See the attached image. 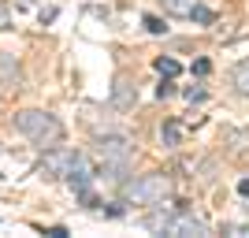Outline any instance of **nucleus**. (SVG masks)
<instances>
[{
  "label": "nucleus",
  "instance_id": "17",
  "mask_svg": "<svg viewBox=\"0 0 249 238\" xmlns=\"http://www.w3.org/2000/svg\"><path fill=\"white\" fill-rule=\"evenodd\" d=\"M175 93V86H171V78H164V82L156 86V97H160V101H164V97H171Z\"/></svg>",
  "mask_w": 249,
  "mask_h": 238
},
{
  "label": "nucleus",
  "instance_id": "22",
  "mask_svg": "<svg viewBox=\"0 0 249 238\" xmlns=\"http://www.w3.org/2000/svg\"><path fill=\"white\" fill-rule=\"evenodd\" d=\"M238 194H242V197H249V179H238Z\"/></svg>",
  "mask_w": 249,
  "mask_h": 238
},
{
  "label": "nucleus",
  "instance_id": "3",
  "mask_svg": "<svg viewBox=\"0 0 249 238\" xmlns=\"http://www.w3.org/2000/svg\"><path fill=\"white\" fill-rule=\"evenodd\" d=\"M171 197V179L164 171H153V175H138L134 183L123 186V201L126 205H164Z\"/></svg>",
  "mask_w": 249,
  "mask_h": 238
},
{
  "label": "nucleus",
  "instance_id": "1",
  "mask_svg": "<svg viewBox=\"0 0 249 238\" xmlns=\"http://www.w3.org/2000/svg\"><path fill=\"white\" fill-rule=\"evenodd\" d=\"M15 130L22 138H30L34 145L41 149H52V145L63 142V123L52 112H41V108H26V112L15 115Z\"/></svg>",
  "mask_w": 249,
  "mask_h": 238
},
{
  "label": "nucleus",
  "instance_id": "4",
  "mask_svg": "<svg viewBox=\"0 0 249 238\" xmlns=\"http://www.w3.org/2000/svg\"><path fill=\"white\" fill-rule=\"evenodd\" d=\"M97 156L104 160L108 171H115V179H123V171L134 160V145L123 134H104V138H97Z\"/></svg>",
  "mask_w": 249,
  "mask_h": 238
},
{
  "label": "nucleus",
  "instance_id": "12",
  "mask_svg": "<svg viewBox=\"0 0 249 238\" xmlns=\"http://www.w3.org/2000/svg\"><path fill=\"white\" fill-rule=\"evenodd\" d=\"M227 145H231V156H246L249 153V130H234L227 138Z\"/></svg>",
  "mask_w": 249,
  "mask_h": 238
},
{
  "label": "nucleus",
  "instance_id": "6",
  "mask_svg": "<svg viewBox=\"0 0 249 238\" xmlns=\"http://www.w3.org/2000/svg\"><path fill=\"white\" fill-rule=\"evenodd\" d=\"M134 101H138V86L130 82L126 74H119L115 86H112V104L119 108V112H126V108H134Z\"/></svg>",
  "mask_w": 249,
  "mask_h": 238
},
{
  "label": "nucleus",
  "instance_id": "19",
  "mask_svg": "<svg viewBox=\"0 0 249 238\" xmlns=\"http://www.w3.org/2000/svg\"><path fill=\"white\" fill-rule=\"evenodd\" d=\"M45 235L49 238H67V227H45Z\"/></svg>",
  "mask_w": 249,
  "mask_h": 238
},
{
  "label": "nucleus",
  "instance_id": "18",
  "mask_svg": "<svg viewBox=\"0 0 249 238\" xmlns=\"http://www.w3.org/2000/svg\"><path fill=\"white\" fill-rule=\"evenodd\" d=\"M0 30H11V11L0 4Z\"/></svg>",
  "mask_w": 249,
  "mask_h": 238
},
{
  "label": "nucleus",
  "instance_id": "21",
  "mask_svg": "<svg viewBox=\"0 0 249 238\" xmlns=\"http://www.w3.org/2000/svg\"><path fill=\"white\" fill-rule=\"evenodd\" d=\"M186 101H205V90H186Z\"/></svg>",
  "mask_w": 249,
  "mask_h": 238
},
{
  "label": "nucleus",
  "instance_id": "7",
  "mask_svg": "<svg viewBox=\"0 0 249 238\" xmlns=\"http://www.w3.org/2000/svg\"><path fill=\"white\" fill-rule=\"evenodd\" d=\"M0 86H8V90H19L22 86V67L11 52H0Z\"/></svg>",
  "mask_w": 249,
  "mask_h": 238
},
{
  "label": "nucleus",
  "instance_id": "5",
  "mask_svg": "<svg viewBox=\"0 0 249 238\" xmlns=\"http://www.w3.org/2000/svg\"><path fill=\"white\" fill-rule=\"evenodd\" d=\"M78 156H82V153H74V149H60V145H52L49 153H45V171H49V175H60V179H67Z\"/></svg>",
  "mask_w": 249,
  "mask_h": 238
},
{
  "label": "nucleus",
  "instance_id": "13",
  "mask_svg": "<svg viewBox=\"0 0 249 238\" xmlns=\"http://www.w3.org/2000/svg\"><path fill=\"white\" fill-rule=\"evenodd\" d=\"M156 71L164 74V78H175L182 67H178V60H171V56H160V60H156Z\"/></svg>",
  "mask_w": 249,
  "mask_h": 238
},
{
  "label": "nucleus",
  "instance_id": "11",
  "mask_svg": "<svg viewBox=\"0 0 249 238\" xmlns=\"http://www.w3.org/2000/svg\"><path fill=\"white\" fill-rule=\"evenodd\" d=\"M160 4H164L167 15H186V19H190V11L197 8V0H160Z\"/></svg>",
  "mask_w": 249,
  "mask_h": 238
},
{
  "label": "nucleus",
  "instance_id": "16",
  "mask_svg": "<svg viewBox=\"0 0 249 238\" xmlns=\"http://www.w3.org/2000/svg\"><path fill=\"white\" fill-rule=\"evenodd\" d=\"M223 235H234V238H246L249 227H242V223H223Z\"/></svg>",
  "mask_w": 249,
  "mask_h": 238
},
{
  "label": "nucleus",
  "instance_id": "8",
  "mask_svg": "<svg viewBox=\"0 0 249 238\" xmlns=\"http://www.w3.org/2000/svg\"><path fill=\"white\" fill-rule=\"evenodd\" d=\"M67 183H71L78 194H82V190H89V183H93V167H89V160H86V156H78V160H74V167H71V175H67Z\"/></svg>",
  "mask_w": 249,
  "mask_h": 238
},
{
  "label": "nucleus",
  "instance_id": "20",
  "mask_svg": "<svg viewBox=\"0 0 249 238\" xmlns=\"http://www.w3.org/2000/svg\"><path fill=\"white\" fill-rule=\"evenodd\" d=\"M208 67H212L208 60H197V63H194V74H208Z\"/></svg>",
  "mask_w": 249,
  "mask_h": 238
},
{
  "label": "nucleus",
  "instance_id": "2",
  "mask_svg": "<svg viewBox=\"0 0 249 238\" xmlns=\"http://www.w3.org/2000/svg\"><path fill=\"white\" fill-rule=\"evenodd\" d=\"M145 227L171 238H208V223L194 212H153L145 220Z\"/></svg>",
  "mask_w": 249,
  "mask_h": 238
},
{
  "label": "nucleus",
  "instance_id": "9",
  "mask_svg": "<svg viewBox=\"0 0 249 238\" xmlns=\"http://www.w3.org/2000/svg\"><path fill=\"white\" fill-rule=\"evenodd\" d=\"M160 142H164L167 149H175V145L182 142V123H175V119H167V123L160 127Z\"/></svg>",
  "mask_w": 249,
  "mask_h": 238
},
{
  "label": "nucleus",
  "instance_id": "10",
  "mask_svg": "<svg viewBox=\"0 0 249 238\" xmlns=\"http://www.w3.org/2000/svg\"><path fill=\"white\" fill-rule=\"evenodd\" d=\"M231 82H234V90H238L242 97H249V60H242L238 67H234V74H231Z\"/></svg>",
  "mask_w": 249,
  "mask_h": 238
},
{
  "label": "nucleus",
  "instance_id": "14",
  "mask_svg": "<svg viewBox=\"0 0 249 238\" xmlns=\"http://www.w3.org/2000/svg\"><path fill=\"white\" fill-rule=\"evenodd\" d=\"M190 19H194V22H201V26H208V22L216 19V15H212V11H208V8H201V4H197V8L190 11Z\"/></svg>",
  "mask_w": 249,
  "mask_h": 238
},
{
  "label": "nucleus",
  "instance_id": "15",
  "mask_svg": "<svg viewBox=\"0 0 249 238\" xmlns=\"http://www.w3.org/2000/svg\"><path fill=\"white\" fill-rule=\"evenodd\" d=\"M145 30H149V34H164L167 26H164L160 19H156V15H145Z\"/></svg>",
  "mask_w": 249,
  "mask_h": 238
}]
</instances>
